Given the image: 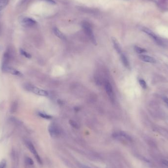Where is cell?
Returning a JSON list of instances; mask_svg holds the SVG:
<instances>
[{
  "label": "cell",
  "instance_id": "cell-1",
  "mask_svg": "<svg viewBox=\"0 0 168 168\" xmlns=\"http://www.w3.org/2000/svg\"><path fill=\"white\" fill-rule=\"evenodd\" d=\"M24 88L27 91L32 92L38 95L46 96L48 95V93L47 91L39 89L31 84H25L24 85Z\"/></svg>",
  "mask_w": 168,
  "mask_h": 168
},
{
  "label": "cell",
  "instance_id": "cell-2",
  "mask_svg": "<svg viewBox=\"0 0 168 168\" xmlns=\"http://www.w3.org/2000/svg\"><path fill=\"white\" fill-rule=\"evenodd\" d=\"M82 27L87 35L89 37L92 43L95 45L96 41L90 25L87 22H84L82 24Z\"/></svg>",
  "mask_w": 168,
  "mask_h": 168
},
{
  "label": "cell",
  "instance_id": "cell-3",
  "mask_svg": "<svg viewBox=\"0 0 168 168\" xmlns=\"http://www.w3.org/2000/svg\"><path fill=\"white\" fill-rule=\"evenodd\" d=\"M19 21L20 24L25 27H32L36 24L35 20L28 17H20Z\"/></svg>",
  "mask_w": 168,
  "mask_h": 168
},
{
  "label": "cell",
  "instance_id": "cell-4",
  "mask_svg": "<svg viewBox=\"0 0 168 168\" xmlns=\"http://www.w3.org/2000/svg\"><path fill=\"white\" fill-rule=\"evenodd\" d=\"M26 145L27 147L29 148V150L34 155V156L35 158L37 161L40 164H42V160H41L40 156L39 155L38 152H37L35 148L34 147V145L32 144V143L29 141H26Z\"/></svg>",
  "mask_w": 168,
  "mask_h": 168
},
{
  "label": "cell",
  "instance_id": "cell-5",
  "mask_svg": "<svg viewBox=\"0 0 168 168\" xmlns=\"http://www.w3.org/2000/svg\"><path fill=\"white\" fill-rule=\"evenodd\" d=\"M48 131L50 136L53 138H57L61 135V130L59 127L54 123L50 124L48 127Z\"/></svg>",
  "mask_w": 168,
  "mask_h": 168
},
{
  "label": "cell",
  "instance_id": "cell-6",
  "mask_svg": "<svg viewBox=\"0 0 168 168\" xmlns=\"http://www.w3.org/2000/svg\"><path fill=\"white\" fill-rule=\"evenodd\" d=\"M114 138L117 139H121L122 140L125 141L126 142H132L131 137L127 133L123 131H120L119 132H116L113 134Z\"/></svg>",
  "mask_w": 168,
  "mask_h": 168
},
{
  "label": "cell",
  "instance_id": "cell-7",
  "mask_svg": "<svg viewBox=\"0 0 168 168\" xmlns=\"http://www.w3.org/2000/svg\"><path fill=\"white\" fill-rule=\"evenodd\" d=\"M142 30L144 32H145L146 34H148L149 36H150L157 44L161 45H163V43L162 41L151 30H150V29L146 28H144L142 29Z\"/></svg>",
  "mask_w": 168,
  "mask_h": 168
},
{
  "label": "cell",
  "instance_id": "cell-8",
  "mask_svg": "<svg viewBox=\"0 0 168 168\" xmlns=\"http://www.w3.org/2000/svg\"><path fill=\"white\" fill-rule=\"evenodd\" d=\"M2 69L3 72L9 73L12 74L14 75L17 76H22V73L19 72V71L17 70L16 69L11 67L9 65H2Z\"/></svg>",
  "mask_w": 168,
  "mask_h": 168
},
{
  "label": "cell",
  "instance_id": "cell-9",
  "mask_svg": "<svg viewBox=\"0 0 168 168\" xmlns=\"http://www.w3.org/2000/svg\"><path fill=\"white\" fill-rule=\"evenodd\" d=\"M105 88L106 92L109 95V97L111 98V100H113L114 98V92L113 90V88H112V86L111 85L110 83L108 81L106 82L105 83Z\"/></svg>",
  "mask_w": 168,
  "mask_h": 168
},
{
  "label": "cell",
  "instance_id": "cell-10",
  "mask_svg": "<svg viewBox=\"0 0 168 168\" xmlns=\"http://www.w3.org/2000/svg\"><path fill=\"white\" fill-rule=\"evenodd\" d=\"M139 58L143 61L151 63V64H155L156 63V60L150 56L145 55H141L139 56Z\"/></svg>",
  "mask_w": 168,
  "mask_h": 168
},
{
  "label": "cell",
  "instance_id": "cell-11",
  "mask_svg": "<svg viewBox=\"0 0 168 168\" xmlns=\"http://www.w3.org/2000/svg\"><path fill=\"white\" fill-rule=\"evenodd\" d=\"M12 158L13 160L14 168H18V156L16 151L13 150L12 152Z\"/></svg>",
  "mask_w": 168,
  "mask_h": 168
},
{
  "label": "cell",
  "instance_id": "cell-12",
  "mask_svg": "<svg viewBox=\"0 0 168 168\" xmlns=\"http://www.w3.org/2000/svg\"><path fill=\"white\" fill-rule=\"evenodd\" d=\"M112 41H113V44H114V48L115 49V50H116V51L119 53V54H121L122 53V50H121V48L120 47V44L118 42V40L116 39V38L113 37L112 38Z\"/></svg>",
  "mask_w": 168,
  "mask_h": 168
},
{
  "label": "cell",
  "instance_id": "cell-13",
  "mask_svg": "<svg viewBox=\"0 0 168 168\" xmlns=\"http://www.w3.org/2000/svg\"><path fill=\"white\" fill-rule=\"evenodd\" d=\"M53 32L57 36H58L59 38L62 39H65L66 37L65 35L57 28L55 27L53 28Z\"/></svg>",
  "mask_w": 168,
  "mask_h": 168
},
{
  "label": "cell",
  "instance_id": "cell-14",
  "mask_svg": "<svg viewBox=\"0 0 168 168\" xmlns=\"http://www.w3.org/2000/svg\"><path fill=\"white\" fill-rule=\"evenodd\" d=\"M10 1V0H0V11L6 7Z\"/></svg>",
  "mask_w": 168,
  "mask_h": 168
},
{
  "label": "cell",
  "instance_id": "cell-15",
  "mask_svg": "<svg viewBox=\"0 0 168 168\" xmlns=\"http://www.w3.org/2000/svg\"><path fill=\"white\" fill-rule=\"evenodd\" d=\"M121 60H122V61L123 64L124 65V66L125 67H129V62H128V59L126 58V56L124 54H122L121 55Z\"/></svg>",
  "mask_w": 168,
  "mask_h": 168
},
{
  "label": "cell",
  "instance_id": "cell-16",
  "mask_svg": "<svg viewBox=\"0 0 168 168\" xmlns=\"http://www.w3.org/2000/svg\"><path fill=\"white\" fill-rule=\"evenodd\" d=\"M134 50H135V52L136 53H137L138 54H142V53H145L146 52V51L145 49L142 48L138 47V46H135L134 47Z\"/></svg>",
  "mask_w": 168,
  "mask_h": 168
},
{
  "label": "cell",
  "instance_id": "cell-17",
  "mask_svg": "<svg viewBox=\"0 0 168 168\" xmlns=\"http://www.w3.org/2000/svg\"><path fill=\"white\" fill-rule=\"evenodd\" d=\"M20 53H21V55H22L23 56H24V57H25L27 58L30 59V58H31V57H32L31 55L29 53H27V52H26L25 50H23V49H20Z\"/></svg>",
  "mask_w": 168,
  "mask_h": 168
},
{
  "label": "cell",
  "instance_id": "cell-18",
  "mask_svg": "<svg viewBox=\"0 0 168 168\" xmlns=\"http://www.w3.org/2000/svg\"><path fill=\"white\" fill-rule=\"evenodd\" d=\"M17 106H18V103H17V102L16 101L14 102L11 107V113H14L16 111V110L17 109Z\"/></svg>",
  "mask_w": 168,
  "mask_h": 168
},
{
  "label": "cell",
  "instance_id": "cell-19",
  "mask_svg": "<svg viewBox=\"0 0 168 168\" xmlns=\"http://www.w3.org/2000/svg\"><path fill=\"white\" fill-rule=\"evenodd\" d=\"M38 115L41 117V118H43V119H47V120H50V119H51L52 118V117L50 116V115H48L46 114H44V113H38Z\"/></svg>",
  "mask_w": 168,
  "mask_h": 168
},
{
  "label": "cell",
  "instance_id": "cell-20",
  "mask_svg": "<svg viewBox=\"0 0 168 168\" xmlns=\"http://www.w3.org/2000/svg\"><path fill=\"white\" fill-rule=\"evenodd\" d=\"M161 165L165 168H168V160L167 159H162L160 161Z\"/></svg>",
  "mask_w": 168,
  "mask_h": 168
},
{
  "label": "cell",
  "instance_id": "cell-21",
  "mask_svg": "<svg viewBox=\"0 0 168 168\" xmlns=\"http://www.w3.org/2000/svg\"><path fill=\"white\" fill-rule=\"evenodd\" d=\"M69 124L71 125V126H72L73 128L76 129H78L79 128V126L78 124L75 122V121L73 120H70L69 121Z\"/></svg>",
  "mask_w": 168,
  "mask_h": 168
},
{
  "label": "cell",
  "instance_id": "cell-22",
  "mask_svg": "<svg viewBox=\"0 0 168 168\" xmlns=\"http://www.w3.org/2000/svg\"><path fill=\"white\" fill-rule=\"evenodd\" d=\"M140 86L143 88L146 89V83L143 79H140L139 81Z\"/></svg>",
  "mask_w": 168,
  "mask_h": 168
},
{
  "label": "cell",
  "instance_id": "cell-23",
  "mask_svg": "<svg viewBox=\"0 0 168 168\" xmlns=\"http://www.w3.org/2000/svg\"><path fill=\"white\" fill-rule=\"evenodd\" d=\"M25 162L27 164L29 165H34V161L30 157H26L25 159Z\"/></svg>",
  "mask_w": 168,
  "mask_h": 168
},
{
  "label": "cell",
  "instance_id": "cell-24",
  "mask_svg": "<svg viewBox=\"0 0 168 168\" xmlns=\"http://www.w3.org/2000/svg\"><path fill=\"white\" fill-rule=\"evenodd\" d=\"M7 162L6 160L3 159L0 162V168H6Z\"/></svg>",
  "mask_w": 168,
  "mask_h": 168
},
{
  "label": "cell",
  "instance_id": "cell-25",
  "mask_svg": "<svg viewBox=\"0 0 168 168\" xmlns=\"http://www.w3.org/2000/svg\"><path fill=\"white\" fill-rule=\"evenodd\" d=\"M44 1H45L46 2L52 4V5H55L56 4V2L54 1V0H43Z\"/></svg>",
  "mask_w": 168,
  "mask_h": 168
},
{
  "label": "cell",
  "instance_id": "cell-26",
  "mask_svg": "<svg viewBox=\"0 0 168 168\" xmlns=\"http://www.w3.org/2000/svg\"><path fill=\"white\" fill-rule=\"evenodd\" d=\"M79 168H91L89 166H88L87 165L82 164H80L79 165Z\"/></svg>",
  "mask_w": 168,
  "mask_h": 168
},
{
  "label": "cell",
  "instance_id": "cell-27",
  "mask_svg": "<svg viewBox=\"0 0 168 168\" xmlns=\"http://www.w3.org/2000/svg\"><path fill=\"white\" fill-rule=\"evenodd\" d=\"M163 100L166 103V104L167 105V106H168V98H167L166 97H163Z\"/></svg>",
  "mask_w": 168,
  "mask_h": 168
}]
</instances>
